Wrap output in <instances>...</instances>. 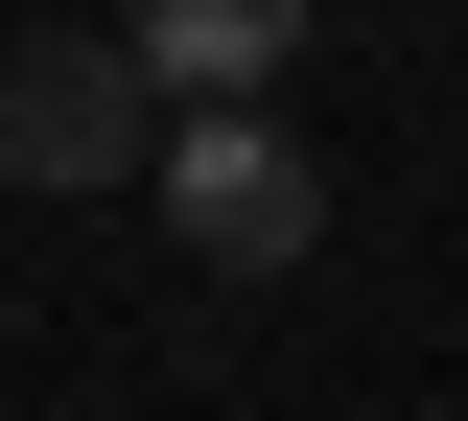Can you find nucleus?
<instances>
[{
	"label": "nucleus",
	"instance_id": "nucleus-1",
	"mask_svg": "<svg viewBox=\"0 0 468 421\" xmlns=\"http://www.w3.org/2000/svg\"><path fill=\"white\" fill-rule=\"evenodd\" d=\"M141 187H165V235L211 258V281H282L304 235H328V164H304L258 94H165V141H141Z\"/></svg>",
	"mask_w": 468,
	"mask_h": 421
},
{
	"label": "nucleus",
	"instance_id": "nucleus-2",
	"mask_svg": "<svg viewBox=\"0 0 468 421\" xmlns=\"http://www.w3.org/2000/svg\"><path fill=\"white\" fill-rule=\"evenodd\" d=\"M141 141H165V94H141V47H117V24L0 47V164H24V187H141Z\"/></svg>",
	"mask_w": 468,
	"mask_h": 421
},
{
	"label": "nucleus",
	"instance_id": "nucleus-3",
	"mask_svg": "<svg viewBox=\"0 0 468 421\" xmlns=\"http://www.w3.org/2000/svg\"><path fill=\"white\" fill-rule=\"evenodd\" d=\"M304 24L328 0H117V47H141V94H282Z\"/></svg>",
	"mask_w": 468,
	"mask_h": 421
}]
</instances>
